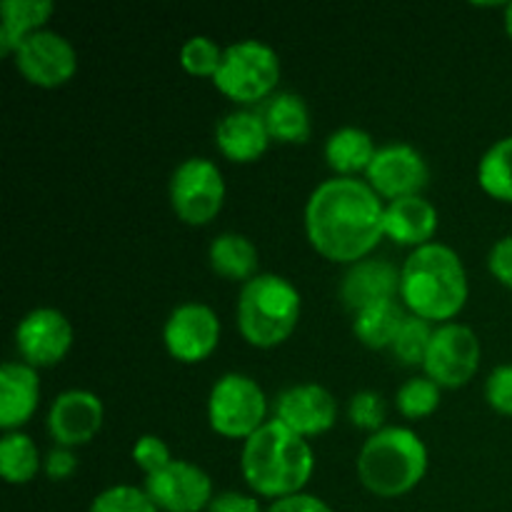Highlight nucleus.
<instances>
[{
    "mask_svg": "<svg viewBox=\"0 0 512 512\" xmlns=\"http://www.w3.org/2000/svg\"><path fill=\"white\" fill-rule=\"evenodd\" d=\"M40 470V453L33 438L20 430L5 433L0 440V473L10 485H23Z\"/></svg>",
    "mask_w": 512,
    "mask_h": 512,
    "instance_id": "a878e982",
    "label": "nucleus"
},
{
    "mask_svg": "<svg viewBox=\"0 0 512 512\" xmlns=\"http://www.w3.org/2000/svg\"><path fill=\"white\" fill-rule=\"evenodd\" d=\"M348 418L355 428L360 430H383L385 420V400L375 390H360L350 398L348 403Z\"/></svg>",
    "mask_w": 512,
    "mask_h": 512,
    "instance_id": "2f4dec72",
    "label": "nucleus"
},
{
    "mask_svg": "<svg viewBox=\"0 0 512 512\" xmlns=\"http://www.w3.org/2000/svg\"><path fill=\"white\" fill-rule=\"evenodd\" d=\"M400 293V270L390 260L365 258L348 268L340 283V298L350 310H363L368 305L395 300Z\"/></svg>",
    "mask_w": 512,
    "mask_h": 512,
    "instance_id": "f3484780",
    "label": "nucleus"
},
{
    "mask_svg": "<svg viewBox=\"0 0 512 512\" xmlns=\"http://www.w3.org/2000/svg\"><path fill=\"white\" fill-rule=\"evenodd\" d=\"M400 298L423 320H450L468 300V273L450 245H420L400 270Z\"/></svg>",
    "mask_w": 512,
    "mask_h": 512,
    "instance_id": "7ed1b4c3",
    "label": "nucleus"
},
{
    "mask_svg": "<svg viewBox=\"0 0 512 512\" xmlns=\"http://www.w3.org/2000/svg\"><path fill=\"white\" fill-rule=\"evenodd\" d=\"M405 318L408 315L398 300H383V303L368 305V308L355 313L353 333L368 348H393V340Z\"/></svg>",
    "mask_w": 512,
    "mask_h": 512,
    "instance_id": "b1692460",
    "label": "nucleus"
},
{
    "mask_svg": "<svg viewBox=\"0 0 512 512\" xmlns=\"http://www.w3.org/2000/svg\"><path fill=\"white\" fill-rule=\"evenodd\" d=\"M168 353L180 363H200L220 343V320L205 303H183L168 315L163 328Z\"/></svg>",
    "mask_w": 512,
    "mask_h": 512,
    "instance_id": "f8f14e48",
    "label": "nucleus"
},
{
    "mask_svg": "<svg viewBox=\"0 0 512 512\" xmlns=\"http://www.w3.org/2000/svg\"><path fill=\"white\" fill-rule=\"evenodd\" d=\"M88 512H160L148 493L135 485H113L95 495Z\"/></svg>",
    "mask_w": 512,
    "mask_h": 512,
    "instance_id": "7c9ffc66",
    "label": "nucleus"
},
{
    "mask_svg": "<svg viewBox=\"0 0 512 512\" xmlns=\"http://www.w3.org/2000/svg\"><path fill=\"white\" fill-rule=\"evenodd\" d=\"M505 30H508V35L512 38V3L505 5Z\"/></svg>",
    "mask_w": 512,
    "mask_h": 512,
    "instance_id": "58836bf2",
    "label": "nucleus"
},
{
    "mask_svg": "<svg viewBox=\"0 0 512 512\" xmlns=\"http://www.w3.org/2000/svg\"><path fill=\"white\" fill-rule=\"evenodd\" d=\"M210 265L228 280H253L258 270V248L240 233H223L210 243Z\"/></svg>",
    "mask_w": 512,
    "mask_h": 512,
    "instance_id": "393cba45",
    "label": "nucleus"
},
{
    "mask_svg": "<svg viewBox=\"0 0 512 512\" xmlns=\"http://www.w3.org/2000/svg\"><path fill=\"white\" fill-rule=\"evenodd\" d=\"M268 512H333L325 500L315 498V495L308 493H298V495H288V498H280L270 505Z\"/></svg>",
    "mask_w": 512,
    "mask_h": 512,
    "instance_id": "e433bc0d",
    "label": "nucleus"
},
{
    "mask_svg": "<svg viewBox=\"0 0 512 512\" xmlns=\"http://www.w3.org/2000/svg\"><path fill=\"white\" fill-rule=\"evenodd\" d=\"M313 448L303 435L285 428L280 420H268L250 435L240 455V470L250 488L265 498H288L303 493L313 475Z\"/></svg>",
    "mask_w": 512,
    "mask_h": 512,
    "instance_id": "f03ea898",
    "label": "nucleus"
},
{
    "mask_svg": "<svg viewBox=\"0 0 512 512\" xmlns=\"http://www.w3.org/2000/svg\"><path fill=\"white\" fill-rule=\"evenodd\" d=\"M133 460L140 470H145V475L158 473L165 465L173 463L168 445L158 435H140L133 445Z\"/></svg>",
    "mask_w": 512,
    "mask_h": 512,
    "instance_id": "473e14b6",
    "label": "nucleus"
},
{
    "mask_svg": "<svg viewBox=\"0 0 512 512\" xmlns=\"http://www.w3.org/2000/svg\"><path fill=\"white\" fill-rule=\"evenodd\" d=\"M38 398V370L28 363H3L0 368V428L5 433H13L33 418Z\"/></svg>",
    "mask_w": 512,
    "mask_h": 512,
    "instance_id": "a211bd4d",
    "label": "nucleus"
},
{
    "mask_svg": "<svg viewBox=\"0 0 512 512\" xmlns=\"http://www.w3.org/2000/svg\"><path fill=\"white\" fill-rule=\"evenodd\" d=\"M488 268L495 280H500L505 288H512V235H505L493 245L488 255Z\"/></svg>",
    "mask_w": 512,
    "mask_h": 512,
    "instance_id": "f704fd0d",
    "label": "nucleus"
},
{
    "mask_svg": "<svg viewBox=\"0 0 512 512\" xmlns=\"http://www.w3.org/2000/svg\"><path fill=\"white\" fill-rule=\"evenodd\" d=\"M15 345L28 365L50 368L68 355L73 345V325L60 310L35 308L15 328Z\"/></svg>",
    "mask_w": 512,
    "mask_h": 512,
    "instance_id": "4468645a",
    "label": "nucleus"
},
{
    "mask_svg": "<svg viewBox=\"0 0 512 512\" xmlns=\"http://www.w3.org/2000/svg\"><path fill=\"white\" fill-rule=\"evenodd\" d=\"M225 200V178L208 158H188L173 170L170 205L188 225H205L220 213Z\"/></svg>",
    "mask_w": 512,
    "mask_h": 512,
    "instance_id": "6e6552de",
    "label": "nucleus"
},
{
    "mask_svg": "<svg viewBox=\"0 0 512 512\" xmlns=\"http://www.w3.org/2000/svg\"><path fill=\"white\" fill-rule=\"evenodd\" d=\"M55 5L50 0H3L0 3V53L15 55V50L33 33L43 30Z\"/></svg>",
    "mask_w": 512,
    "mask_h": 512,
    "instance_id": "412c9836",
    "label": "nucleus"
},
{
    "mask_svg": "<svg viewBox=\"0 0 512 512\" xmlns=\"http://www.w3.org/2000/svg\"><path fill=\"white\" fill-rule=\"evenodd\" d=\"M75 470H78V460H75L73 450L63 448V445L50 450L48 458H45V475L50 480H68Z\"/></svg>",
    "mask_w": 512,
    "mask_h": 512,
    "instance_id": "c9c22d12",
    "label": "nucleus"
},
{
    "mask_svg": "<svg viewBox=\"0 0 512 512\" xmlns=\"http://www.w3.org/2000/svg\"><path fill=\"white\" fill-rule=\"evenodd\" d=\"M338 418V403L318 383H300L285 388L275 400V420L290 428L293 433L310 438L330 430Z\"/></svg>",
    "mask_w": 512,
    "mask_h": 512,
    "instance_id": "2eb2a0df",
    "label": "nucleus"
},
{
    "mask_svg": "<svg viewBox=\"0 0 512 512\" xmlns=\"http://www.w3.org/2000/svg\"><path fill=\"white\" fill-rule=\"evenodd\" d=\"M438 230V210L423 195L390 200L385 205V235L398 245H428Z\"/></svg>",
    "mask_w": 512,
    "mask_h": 512,
    "instance_id": "aec40b11",
    "label": "nucleus"
},
{
    "mask_svg": "<svg viewBox=\"0 0 512 512\" xmlns=\"http://www.w3.org/2000/svg\"><path fill=\"white\" fill-rule=\"evenodd\" d=\"M368 185L380 198L398 200L408 195H420V190L428 185L430 170L423 153L408 143H388L380 145L373 163L365 170Z\"/></svg>",
    "mask_w": 512,
    "mask_h": 512,
    "instance_id": "ddd939ff",
    "label": "nucleus"
},
{
    "mask_svg": "<svg viewBox=\"0 0 512 512\" xmlns=\"http://www.w3.org/2000/svg\"><path fill=\"white\" fill-rule=\"evenodd\" d=\"M220 60H223V50L208 35H193L180 48V65L198 78H215Z\"/></svg>",
    "mask_w": 512,
    "mask_h": 512,
    "instance_id": "c756f323",
    "label": "nucleus"
},
{
    "mask_svg": "<svg viewBox=\"0 0 512 512\" xmlns=\"http://www.w3.org/2000/svg\"><path fill=\"white\" fill-rule=\"evenodd\" d=\"M208 512H263V510H260L258 500L250 498V495L228 490V493L215 495L213 503L208 505Z\"/></svg>",
    "mask_w": 512,
    "mask_h": 512,
    "instance_id": "4c0bfd02",
    "label": "nucleus"
},
{
    "mask_svg": "<svg viewBox=\"0 0 512 512\" xmlns=\"http://www.w3.org/2000/svg\"><path fill=\"white\" fill-rule=\"evenodd\" d=\"M435 330L430 328L428 320L418 318V315H408L405 323L400 325L398 335L393 340L395 358L403 365H423L425 355H428L430 340H433Z\"/></svg>",
    "mask_w": 512,
    "mask_h": 512,
    "instance_id": "cd10ccee",
    "label": "nucleus"
},
{
    "mask_svg": "<svg viewBox=\"0 0 512 512\" xmlns=\"http://www.w3.org/2000/svg\"><path fill=\"white\" fill-rule=\"evenodd\" d=\"M145 493L165 512H200L213 503V480L200 465L173 460L145 478Z\"/></svg>",
    "mask_w": 512,
    "mask_h": 512,
    "instance_id": "9d476101",
    "label": "nucleus"
},
{
    "mask_svg": "<svg viewBox=\"0 0 512 512\" xmlns=\"http://www.w3.org/2000/svg\"><path fill=\"white\" fill-rule=\"evenodd\" d=\"M480 340L468 325L443 323L435 328L425 355V375L440 388H460L480 368Z\"/></svg>",
    "mask_w": 512,
    "mask_h": 512,
    "instance_id": "1a4fd4ad",
    "label": "nucleus"
},
{
    "mask_svg": "<svg viewBox=\"0 0 512 512\" xmlns=\"http://www.w3.org/2000/svg\"><path fill=\"white\" fill-rule=\"evenodd\" d=\"M398 410L410 420L425 418V415L435 413L440 405V385L425 375V378H410L408 383L400 385L398 395Z\"/></svg>",
    "mask_w": 512,
    "mask_h": 512,
    "instance_id": "c85d7f7f",
    "label": "nucleus"
},
{
    "mask_svg": "<svg viewBox=\"0 0 512 512\" xmlns=\"http://www.w3.org/2000/svg\"><path fill=\"white\" fill-rule=\"evenodd\" d=\"M280 80V58L268 43L238 40L223 48V60L213 83L235 103H258L275 95Z\"/></svg>",
    "mask_w": 512,
    "mask_h": 512,
    "instance_id": "423d86ee",
    "label": "nucleus"
},
{
    "mask_svg": "<svg viewBox=\"0 0 512 512\" xmlns=\"http://www.w3.org/2000/svg\"><path fill=\"white\" fill-rule=\"evenodd\" d=\"M310 245L333 263H358L385 235V205L358 178H330L313 190L305 205Z\"/></svg>",
    "mask_w": 512,
    "mask_h": 512,
    "instance_id": "f257e3e1",
    "label": "nucleus"
},
{
    "mask_svg": "<svg viewBox=\"0 0 512 512\" xmlns=\"http://www.w3.org/2000/svg\"><path fill=\"white\" fill-rule=\"evenodd\" d=\"M15 68L38 88H58L78 70V53L65 35L43 28L15 50Z\"/></svg>",
    "mask_w": 512,
    "mask_h": 512,
    "instance_id": "9b49d317",
    "label": "nucleus"
},
{
    "mask_svg": "<svg viewBox=\"0 0 512 512\" xmlns=\"http://www.w3.org/2000/svg\"><path fill=\"white\" fill-rule=\"evenodd\" d=\"M485 398L500 415H512V363L498 365L485 380Z\"/></svg>",
    "mask_w": 512,
    "mask_h": 512,
    "instance_id": "72a5a7b5",
    "label": "nucleus"
},
{
    "mask_svg": "<svg viewBox=\"0 0 512 512\" xmlns=\"http://www.w3.org/2000/svg\"><path fill=\"white\" fill-rule=\"evenodd\" d=\"M265 413H268V400L263 388L248 375L225 373L210 390V428L225 438L248 440L265 425Z\"/></svg>",
    "mask_w": 512,
    "mask_h": 512,
    "instance_id": "0eeeda50",
    "label": "nucleus"
},
{
    "mask_svg": "<svg viewBox=\"0 0 512 512\" xmlns=\"http://www.w3.org/2000/svg\"><path fill=\"white\" fill-rule=\"evenodd\" d=\"M375 153L378 148L368 130L355 125H345L325 140V160L340 178H353L360 170H368Z\"/></svg>",
    "mask_w": 512,
    "mask_h": 512,
    "instance_id": "5701e85b",
    "label": "nucleus"
},
{
    "mask_svg": "<svg viewBox=\"0 0 512 512\" xmlns=\"http://www.w3.org/2000/svg\"><path fill=\"white\" fill-rule=\"evenodd\" d=\"M428 473V448L410 428L378 430L365 440L358 455V478L380 498L410 493Z\"/></svg>",
    "mask_w": 512,
    "mask_h": 512,
    "instance_id": "20e7f679",
    "label": "nucleus"
},
{
    "mask_svg": "<svg viewBox=\"0 0 512 512\" xmlns=\"http://www.w3.org/2000/svg\"><path fill=\"white\" fill-rule=\"evenodd\" d=\"M103 403L90 390H65L53 400L48 413V430L63 448L85 445L103 428Z\"/></svg>",
    "mask_w": 512,
    "mask_h": 512,
    "instance_id": "dca6fc26",
    "label": "nucleus"
},
{
    "mask_svg": "<svg viewBox=\"0 0 512 512\" xmlns=\"http://www.w3.org/2000/svg\"><path fill=\"white\" fill-rule=\"evenodd\" d=\"M300 308L303 300L288 278L260 273L240 290L238 328L255 348H275L293 335Z\"/></svg>",
    "mask_w": 512,
    "mask_h": 512,
    "instance_id": "39448f33",
    "label": "nucleus"
},
{
    "mask_svg": "<svg viewBox=\"0 0 512 512\" xmlns=\"http://www.w3.org/2000/svg\"><path fill=\"white\" fill-rule=\"evenodd\" d=\"M260 115H263L273 140H280V143H305L310 138V110L298 93L280 90V93L270 95Z\"/></svg>",
    "mask_w": 512,
    "mask_h": 512,
    "instance_id": "4be33fe9",
    "label": "nucleus"
},
{
    "mask_svg": "<svg viewBox=\"0 0 512 512\" xmlns=\"http://www.w3.org/2000/svg\"><path fill=\"white\" fill-rule=\"evenodd\" d=\"M478 180L490 198L512 203V135L485 150L478 165Z\"/></svg>",
    "mask_w": 512,
    "mask_h": 512,
    "instance_id": "bb28decb",
    "label": "nucleus"
},
{
    "mask_svg": "<svg viewBox=\"0 0 512 512\" xmlns=\"http://www.w3.org/2000/svg\"><path fill=\"white\" fill-rule=\"evenodd\" d=\"M268 125L263 115L253 110H233L225 115L215 128V143L228 160L235 163H253L270 145Z\"/></svg>",
    "mask_w": 512,
    "mask_h": 512,
    "instance_id": "6ab92c4d",
    "label": "nucleus"
}]
</instances>
